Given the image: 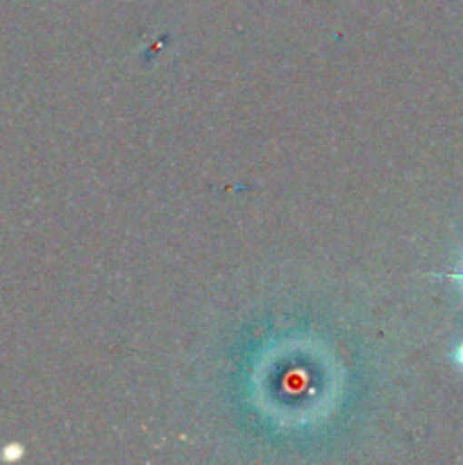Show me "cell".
Returning <instances> with one entry per match:
<instances>
[{
  "mask_svg": "<svg viewBox=\"0 0 463 465\" xmlns=\"http://www.w3.org/2000/svg\"><path fill=\"white\" fill-rule=\"evenodd\" d=\"M454 363H457V366L463 371V343L454 350Z\"/></svg>",
  "mask_w": 463,
  "mask_h": 465,
  "instance_id": "1",
  "label": "cell"
},
{
  "mask_svg": "<svg viewBox=\"0 0 463 465\" xmlns=\"http://www.w3.org/2000/svg\"><path fill=\"white\" fill-rule=\"evenodd\" d=\"M457 280L461 282V286H463V262H461V268H458V272H457Z\"/></svg>",
  "mask_w": 463,
  "mask_h": 465,
  "instance_id": "2",
  "label": "cell"
}]
</instances>
